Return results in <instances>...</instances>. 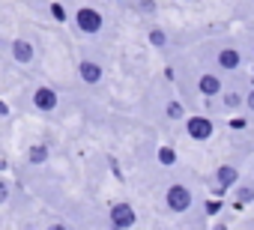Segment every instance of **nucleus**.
Masks as SVG:
<instances>
[{
  "label": "nucleus",
  "mask_w": 254,
  "mask_h": 230,
  "mask_svg": "<svg viewBox=\"0 0 254 230\" xmlns=\"http://www.w3.org/2000/svg\"><path fill=\"white\" fill-rule=\"evenodd\" d=\"M251 197H254V194H251L248 188H242V191H239V200H251Z\"/></svg>",
  "instance_id": "nucleus-19"
},
{
  "label": "nucleus",
  "mask_w": 254,
  "mask_h": 230,
  "mask_svg": "<svg viewBox=\"0 0 254 230\" xmlns=\"http://www.w3.org/2000/svg\"><path fill=\"white\" fill-rule=\"evenodd\" d=\"M239 102H242L239 93H227V96H224V105H227V108H239Z\"/></svg>",
  "instance_id": "nucleus-14"
},
{
  "label": "nucleus",
  "mask_w": 254,
  "mask_h": 230,
  "mask_svg": "<svg viewBox=\"0 0 254 230\" xmlns=\"http://www.w3.org/2000/svg\"><path fill=\"white\" fill-rule=\"evenodd\" d=\"M141 9H144V12H153V9H156V3H153V0H144Z\"/></svg>",
  "instance_id": "nucleus-18"
},
{
  "label": "nucleus",
  "mask_w": 254,
  "mask_h": 230,
  "mask_svg": "<svg viewBox=\"0 0 254 230\" xmlns=\"http://www.w3.org/2000/svg\"><path fill=\"white\" fill-rule=\"evenodd\" d=\"M168 117H171V120H180V117H183V108H180L177 102H171V105H168Z\"/></svg>",
  "instance_id": "nucleus-13"
},
{
  "label": "nucleus",
  "mask_w": 254,
  "mask_h": 230,
  "mask_svg": "<svg viewBox=\"0 0 254 230\" xmlns=\"http://www.w3.org/2000/svg\"><path fill=\"white\" fill-rule=\"evenodd\" d=\"M218 209H221V203H218V200H215V203H206V212H209V215H215Z\"/></svg>",
  "instance_id": "nucleus-17"
},
{
  "label": "nucleus",
  "mask_w": 254,
  "mask_h": 230,
  "mask_svg": "<svg viewBox=\"0 0 254 230\" xmlns=\"http://www.w3.org/2000/svg\"><path fill=\"white\" fill-rule=\"evenodd\" d=\"M33 102H36V108H39V111H51V108L57 105V93H54V90H48V87H39V90H36V96H33Z\"/></svg>",
  "instance_id": "nucleus-5"
},
{
  "label": "nucleus",
  "mask_w": 254,
  "mask_h": 230,
  "mask_svg": "<svg viewBox=\"0 0 254 230\" xmlns=\"http://www.w3.org/2000/svg\"><path fill=\"white\" fill-rule=\"evenodd\" d=\"M215 179H218L221 185H233V182L239 179V173H236L233 168H227V165H224V168H218V173H215Z\"/></svg>",
  "instance_id": "nucleus-10"
},
{
  "label": "nucleus",
  "mask_w": 254,
  "mask_h": 230,
  "mask_svg": "<svg viewBox=\"0 0 254 230\" xmlns=\"http://www.w3.org/2000/svg\"><path fill=\"white\" fill-rule=\"evenodd\" d=\"M159 162H162V165H174V162H177V153H174L171 147H162V150H159Z\"/></svg>",
  "instance_id": "nucleus-12"
},
{
  "label": "nucleus",
  "mask_w": 254,
  "mask_h": 230,
  "mask_svg": "<svg viewBox=\"0 0 254 230\" xmlns=\"http://www.w3.org/2000/svg\"><path fill=\"white\" fill-rule=\"evenodd\" d=\"M242 63V57H239V51H233V48H224L221 54H218V66L221 69H236Z\"/></svg>",
  "instance_id": "nucleus-7"
},
{
  "label": "nucleus",
  "mask_w": 254,
  "mask_h": 230,
  "mask_svg": "<svg viewBox=\"0 0 254 230\" xmlns=\"http://www.w3.org/2000/svg\"><path fill=\"white\" fill-rule=\"evenodd\" d=\"M150 42H153V45H165V33H162V30H153V33H150Z\"/></svg>",
  "instance_id": "nucleus-15"
},
{
  "label": "nucleus",
  "mask_w": 254,
  "mask_h": 230,
  "mask_svg": "<svg viewBox=\"0 0 254 230\" xmlns=\"http://www.w3.org/2000/svg\"><path fill=\"white\" fill-rule=\"evenodd\" d=\"M45 159H48V150H45V147H33V150H30V162H33V165H42Z\"/></svg>",
  "instance_id": "nucleus-11"
},
{
  "label": "nucleus",
  "mask_w": 254,
  "mask_h": 230,
  "mask_svg": "<svg viewBox=\"0 0 254 230\" xmlns=\"http://www.w3.org/2000/svg\"><path fill=\"white\" fill-rule=\"evenodd\" d=\"M75 21H78V27H81L84 33H99V30H102V15H99L96 9H78Z\"/></svg>",
  "instance_id": "nucleus-2"
},
{
  "label": "nucleus",
  "mask_w": 254,
  "mask_h": 230,
  "mask_svg": "<svg viewBox=\"0 0 254 230\" xmlns=\"http://www.w3.org/2000/svg\"><path fill=\"white\" fill-rule=\"evenodd\" d=\"M111 221H114L117 227H132V224H135V212H132V206H126V203L114 206V212H111Z\"/></svg>",
  "instance_id": "nucleus-4"
},
{
  "label": "nucleus",
  "mask_w": 254,
  "mask_h": 230,
  "mask_svg": "<svg viewBox=\"0 0 254 230\" xmlns=\"http://www.w3.org/2000/svg\"><path fill=\"white\" fill-rule=\"evenodd\" d=\"M189 135L194 141H206V138H212V123L206 117H191L189 120Z\"/></svg>",
  "instance_id": "nucleus-3"
},
{
  "label": "nucleus",
  "mask_w": 254,
  "mask_h": 230,
  "mask_svg": "<svg viewBox=\"0 0 254 230\" xmlns=\"http://www.w3.org/2000/svg\"><path fill=\"white\" fill-rule=\"evenodd\" d=\"M189 206H191V191H189L186 185H171V188H168V209L183 212V209H189Z\"/></svg>",
  "instance_id": "nucleus-1"
},
{
  "label": "nucleus",
  "mask_w": 254,
  "mask_h": 230,
  "mask_svg": "<svg viewBox=\"0 0 254 230\" xmlns=\"http://www.w3.org/2000/svg\"><path fill=\"white\" fill-rule=\"evenodd\" d=\"M248 105H251V111H254V90H251V96H248Z\"/></svg>",
  "instance_id": "nucleus-20"
},
{
  "label": "nucleus",
  "mask_w": 254,
  "mask_h": 230,
  "mask_svg": "<svg viewBox=\"0 0 254 230\" xmlns=\"http://www.w3.org/2000/svg\"><path fill=\"white\" fill-rule=\"evenodd\" d=\"M78 69H81V78H84L87 84H96V81L102 78V66H96L93 60H84V63H81Z\"/></svg>",
  "instance_id": "nucleus-6"
},
{
  "label": "nucleus",
  "mask_w": 254,
  "mask_h": 230,
  "mask_svg": "<svg viewBox=\"0 0 254 230\" xmlns=\"http://www.w3.org/2000/svg\"><path fill=\"white\" fill-rule=\"evenodd\" d=\"M12 54H15L18 63H30V60H33V48H30V42H12Z\"/></svg>",
  "instance_id": "nucleus-8"
},
{
  "label": "nucleus",
  "mask_w": 254,
  "mask_h": 230,
  "mask_svg": "<svg viewBox=\"0 0 254 230\" xmlns=\"http://www.w3.org/2000/svg\"><path fill=\"white\" fill-rule=\"evenodd\" d=\"M51 15H54L57 21H63V18H66V12H63V6H60V3H54V6H51Z\"/></svg>",
  "instance_id": "nucleus-16"
},
{
  "label": "nucleus",
  "mask_w": 254,
  "mask_h": 230,
  "mask_svg": "<svg viewBox=\"0 0 254 230\" xmlns=\"http://www.w3.org/2000/svg\"><path fill=\"white\" fill-rule=\"evenodd\" d=\"M197 87H200V93H206V96H215V93H221V81H218L215 75H203Z\"/></svg>",
  "instance_id": "nucleus-9"
}]
</instances>
